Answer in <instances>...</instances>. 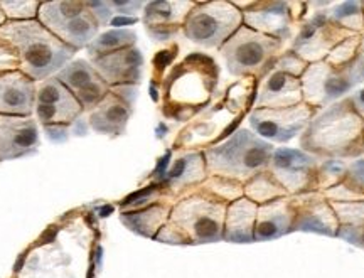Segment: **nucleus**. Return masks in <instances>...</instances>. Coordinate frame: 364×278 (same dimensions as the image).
Wrapping results in <instances>:
<instances>
[{
    "instance_id": "cd10ccee",
    "label": "nucleus",
    "mask_w": 364,
    "mask_h": 278,
    "mask_svg": "<svg viewBox=\"0 0 364 278\" xmlns=\"http://www.w3.org/2000/svg\"><path fill=\"white\" fill-rule=\"evenodd\" d=\"M135 43H136V34L134 31L112 29L97 36V38L93 39V43L86 48V51H88L90 58H97V56H102V54L118 51V49L134 48Z\"/></svg>"
},
{
    "instance_id": "72a5a7b5",
    "label": "nucleus",
    "mask_w": 364,
    "mask_h": 278,
    "mask_svg": "<svg viewBox=\"0 0 364 278\" xmlns=\"http://www.w3.org/2000/svg\"><path fill=\"white\" fill-rule=\"evenodd\" d=\"M115 16H135L140 9L145 7V2H127V0H118V2H112Z\"/></svg>"
},
{
    "instance_id": "9d476101",
    "label": "nucleus",
    "mask_w": 364,
    "mask_h": 278,
    "mask_svg": "<svg viewBox=\"0 0 364 278\" xmlns=\"http://www.w3.org/2000/svg\"><path fill=\"white\" fill-rule=\"evenodd\" d=\"M314 118V108L307 103L290 108H255L248 122L255 134L270 144H287L306 130Z\"/></svg>"
},
{
    "instance_id": "f03ea898",
    "label": "nucleus",
    "mask_w": 364,
    "mask_h": 278,
    "mask_svg": "<svg viewBox=\"0 0 364 278\" xmlns=\"http://www.w3.org/2000/svg\"><path fill=\"white\" fill-rule=\"evenodd\" d=\"M364 120L354 110L351 100L329 105L314 117L300 137L304 152L317 157L356 156L363 149Z\"/></svg>"
},
{
    "instance_id": "dca6fc26",
    "label": "nucleus",
    "mask_w": 364,
    "mask_h": 278,
    "mask_svg": "<svg viewBox=\"0 0 364 278\" xmlns=\"http://www.w3.org/2000/svg\"><path fill=\"white\" fill-rule=\"evenodd\" d=\"M262 78L257 90V98H255V108L277 110V108H290L304 103L299 76L273 65L272 70Z\"/></svg>"
},
{
    "instance_id": "c85d7f7f",
    "label": "nucleus",
    "mask_w": 364,
    "mask_h": 278,
    "mask_svg": "<svg viewBox=\"0 0 364 278\" xmlns=\"http://www.w3.org/2000/svg\"><path fill=\"white\" fill-rule=\"evenodd\" d=\"M329 19L351 33L359 34L364 29V12L361 2H343L336 4L334 11H331Z\"/></svg>"
},
{
    "instance_id": "2f4dec72",
    "label": "nucleus",
    "mask_w": 364,
    "mask_h": 278,
    "mask_svg": "<svg viewBox=\"0 0 364 278\" xmlns=\"http://www.w3.org/2000/svg\"><path fill=\"white\" fill-rule=\"evenodd\" d=\"M41 2L36 0H7L0 2V9L11 21H31L38 19Z\"/></svg>"
},
{
    "instance_id": "b1692460",
    "label": "nucleus",
    "mask_w": 364,
    "mask_h": 278,
    "mask_svg": "<svg viewBox=\"0 0 364 278\" xmlns=\"http://www.w3.org/2000/svg\"><path fill=\"white\" fill-rule=\"evenodd\" d=\"M257 213L258 204H255L245 196L233 201L226 208L223 240L230 241V243H252Z\"/></svg>"
},
{
    "instance_id": "4468645a",
    "label": "nucleus",
    "mask_w": 364,
    "mask_h": 278,
    "mask_svg": "<svg viewBox=\"0 0 364 278\" xmlns=\"http://www.w3.org/2000/svg\"><path fill=\"white\" fill-rule=\"evenodd\" d=\"M56 78L75 95L83 110H93L110 93V86L105 83L91 63L75 59L58 73Z\"/></svg>"
},
{
    "instance_id": "7c9ffc66",
    "label": "nucleus",
    "mask_w": 364,
    "mask_h": 278,
    "mask_svg": "<svg viewBox=\"0 0 364 278\" xmlns=\"http://www.w3.org/2000/svg\"><path fill=\"white\" fill-rule=\"evenodd\" d=\"M329 204L344 226H364V201H331Z\"/></svg>"
},
{
    "instance_id": "393cba45",
    "label": "nucleus",
    "mask_w": 364,
    "mask_h": 278,
    "mask_svg": "<svg viewBox=\"0 0 364 278\" xmlns=\"http://www.w3.org/2000/svg\"><path fill=\"white\" fill-rule=\"evenodd\" d=\"M206 159L204 152H184L172 161L166 172V184L171 189H182L206 179Z\"/></svg>"
},
{
    "instance_id": "bb28decb",
    "label": "nucleus",
    "mask_w": 364,
    "mask_h": 278,
    "mask_svg": "<svg viewBox=\"0 0 364 278\" xmlns=\"http://www.w3.org/2000/svg\"><path fill=\"white\" fill-rule=\"evenodd\" d=\"M243 193H245V198L253 201V203L258 204V206L272 203V201L275 199L289 198V193H287L279 182L273 179L270 172L267 171H263L260 174L252 177V179L247 182V186H245Z\"/></svg>"
},
{
    "instance_id": "a211bd4d",
    "label": "nucleus",
    "mask_w": 364,
    "mask_h": 278,
    "mask_svg": "<svg viewBox=\"0 0 364 278\" xmlns=\"http://www.w3.org/2000/svg\"><path fill=\"white\" fill-rule=\"evenodd\" d=\"M243 12L245 26L252 27L258 33L270 36L284 43L290 38L294 14L290 4L285 2H253L247 4Z\"/></svg>"
},
{
    "instance_id": "f257e3e1",
    "label": "nucleus",
    "mask_w": 364,
    "mask_h": 278,
    "mask_svg": "<svg viewBox=\"0 0 364 278\" xmlns=\"http://www.w3.org/2000/svg\"><path fill=\"white\" fill-rule=\"evenodd\" d=\"M0 41L11 49L17 71L33 81L56 76L76 53L49 33L38 19L7 21L0 26Z\"/></svg>"
},
{
    "instance_id": "4be33fe9",
    "label": "nucleus",
    "mask_w": 364,
    "mask_h": 278,
    "mask_svg": "<svg viewBox=\"0 0 364 278\" xmlns=\"http://www.w3.org/2000/svg\"><path fill=\"white\" fill-rule=\"evenodd\" d=\"M295 204L289 198L275 199L258 206L253 241H270L292 231Z\"/></svg>"
},
{
    "instance_id": "5701e85b",
    "label": "nucleus",
    "mask_w": 364,
    "mask_h": 278,
    "mask_svg": "<svg viewBox=\"0 0 364 278\" xmlns=\"http://www.w3.org/2000/svg\"><path fill=\"white\" fill-rule=\"evenodd\" d=\"M292 231H309V233L338 236L339 220L329 203L317 198V196H312L300 211L295 209Z\"/></svg>"
},
{
    "instance_id": "f8f14e48",
    "label": "nucleus",
    "mask_w": 364,
    "mask_h": 278,
    "mask_svg": "<svg viewBox=\"0 0 364 278\" xmlns=\"http://www.w3.org/2000/svg\"><path fill=\"white\" fill-rule=\"evenodd\" d=\"M356 33L344 29L338 24H334L329 19L327 14H317L314 19H311L307 24L302 26L300 33L295 41L294 53L304 61L318 63L324 61L327 54L336 48L344 39L351 38Z\"/></svg>"
},
{
    "instance_id": "ddd939ff",
    "label": "nucleus",
    "mask_w": 364,
    "mask_h": 278,
    "mask_svg": "<svg viewBox=\"0 0 364 278\" xmlns=\"http://www.w3.org/2000/svg\"><path fill=\"white\" fill-rule=\"evenodd\" d=\"M268 172L287 193H302L312 184L316 161L304 150L279 149L273 152Z\"/></svg>"
},
{
    "instance_id": "39448f33",
    "label": "nucleus",
    "mask_w": 364,
    "mask_h": 278,
    "mask_svg": "<svg viewBox=\"0 0 364 278\" xmlns=\"http://www.w3.org/2000/svg\"><path fill=\"white\" fill-rule=\"evenodd\" d=\"M218 76L220 70L211 58L193 54L184 59L171 71L164 86L167 112L181 118V112L203 108L215 93Z\"/></svg>"
},
{
    "instance_id": "f704fd0d",
    "label": "nucleus",
    "mask_w": 364,
    "mask_h": 278,
    "mask_svg": "<svg viewBox=\"0 0 364 278\" xmlns=\"http://www.w3.org/2000/svg\"><path fill=\"white\" fill-rule=\"evenodd\" d=\"M349 100H351L354 110L358 112V115L364 120V86L363 88H359L358 91H354L351 97H349Z\"/></svg>"
},
{
    "instance_id": "7ed1b4c3",
    "label": "nucleus",
    "mask_w": 364,
    "mask_h": 278,
    "mask_svg": "<svg viewBox=\"0 0 364 278\" xmlns=\"http://www.w3.org/2000/svg\"><path fill=\"white\" fill-rule=\"evenodd\" d=\"M226 204L220 199L191 196L171 209L156 240L171 245H206L223 240Z\"/></svg>"
},
{
    "instance_id": "aec40b11",
    "label": "nucleus",
    "mask_w": 364,
    "mask_h": 278,
    "mask_svg": "<svg viewBox=\"0 0 364 278\" xmlns=\"http://www.w3.org/2000/svg\"><path fill=\"white\" fill-rule=\"evenodd\" d=\"M36 81L21 71L0 73V115L33 117Z\"/></svg>"
},
{
    "instance_id": "412c9836",
    "label": "nucleus",
    "mask_w": 364,
    "mask_h": 278,
    "mask_svg": "<svg viewBox=\"0 0 364 278\" xmlns=\"http://www.w3.org/2000/svg\"><path fill=\"white\" fill-rule=\"evenodd\" d=\"M134 105L110 88V93L90 110L88 127L103 135L118 137L127 130Z\"/></svg>"
},
{
    "instance_id": "423d86ee",
    "label": "nucleus",
    "mask_w": 364,
    "mask_h": 278,
    "mask_svg": "<svg viewBox=\"0 0 364 278\" xmlns=\"http://www.w3.org/2000/svg\"><path fill=\"white\" fill-rule=\"evenodd\" d=\"M282 44V41L243 24L221 46L220 51L230 75L236 78H248L263 76L272 70L279 59Z\"/></svg>"
},
{
    "instance_id": "20e7f679",
    "label": "nucleus",
    "mask_w": 364,
    "mask_h": 278,
    "mask_svg": "<svg viewBox=\"0 0 364 278\" xmlns=\"http://www.w3.org/2000/svg\"><path fill=\"white\" fill-rule=\"evenodd\" d=\"M275 149L247 129L236 130L230 139L204 152L206 167L215 177L230 181H250L268 169Z\"/></svg>"
},
{
    "instance_id": "0eeeda50",
    "label": "nucleus",
    "mask_w": 364,
    "mask_h": 278,
    "mask_svg": "<svg viewBox=\"0 0 364 278\" xmlns=\"http://www.w3.org/2000/svg\"><path fill=\"white\" fill-rule=\"evenodd\" d=\"M38 21L59 41L78 51L88 48L98 36L100 26L88 2L53 0L41 2Z\"/></svg>"
},
{
    "instance_id": "c9c22d12",
    "label": "nucleus",
    "mask_w": 364,
    "mask_h": 278,
    "mask_svg": "<svg viewBox=\"0 0 364 278\" xmlns=\"http://www.w3.org/2000/svg\"><path fill=\"white\" fill-rule=\"evenodd\" d=\"M6 19H7L6 14H4V12H2V9H0V26L6 24Z\"/></svg>"
},
{
    "instance_id": "473e14b6",
    "label": "nucleus",
    "mask_w": 364,
    "mask_h": 278,
    "mask_svg": "<svg viewBox=\"0 0 364 278\" xmlns=\"http://www.w3.org/2000/svg\"><path fill=\"white\" fill-rule=\"evenodd\" d=\"M346 71H348L349 78H351L354 86L364 83V34L361 36V46H359L356 58H354L351 65L346 68Z\"/></svg>"
},
{
    "instance_id": "a878e982",
    "label": "nucleus",
    "mask_w": 364,
    "mask_h": 278,
    "mask_svg": "<svg viewBox=\"0 0 364 278\" xmlns=\"http://www.w3.org/2000/svg\"><path fill=\"white\" fill-rule=\"evenodd\" d=\"M171 216V208L166 204H152L147 208H139L135 211L122 213L120 220L124 225L144 238H156Z\"/></svg>"
},
{
    "instance_id": "1a4fd4ad",
    "label": "nucleus",
    "mask_w": 364,
    "mask_h": 278,
    "mask_svg": "<svg viewBox=\"0 0 364 278\" xmlns=\"http://www.w3.org/2000/svg\"><path fill=\"white\" fill-rule=\"evenodd\" d=\"M83 112L75 95L56 76L41 81L36 88L34 115L43 129H70L81 120Z\"/></svg>"
},
{
    "instance_id": "9b49d317",
    "label": "nucleus",
    "mask_w": 364,
    "mask_h": 278,
    "mask_svg": "<svg viewBox=\"0 0 364 278\" xmlns=\"http://www.w3.org/2000/svg\"><path fill=\"white\" fill-rule=\"evenodd\" d=\"M304 103L312 108H326L329 105L344 100L346 93L354 88L348 71L338 70L326 61L312 63L300 76Z\"/></svg>"
},
{
    "instance_id": "2eb2a0df",
    "label": "nucleus",
    "mask_w": 364,
    "mask_h": 278,
    "mask_svg": "<svg viewBox=\"0 0 364 278\" xmlns=\"http://www.w3.org/2000/svg\"><path fill=\"white\" fill-rule=\"evenodd\" d=\"M38 147L39 130L33 117L0 115V161L33 156Z\"/></svg>"
},
{
    "instance_id": "6e6552de",
    "label": "nucleus",
    "mask_w": 364,
    "mask_h": 278,
    "mask_svg": "<svg viewBox=\"0 0 364 278\" xmlns=\"http://www.w3.org/2000/svg\"><path fill=\"white\" fill-rule=\"evenodd\" d=\"M243 26V12L235 2H199L186 17V38L206 49L221 48Z\"/></svg>"
},
{
    "instance_id": "f3484780",
    "label": "nucleus",
    "mask_w": 364,
    "mask_h": 278,
    "mask_svg": "<svg viewBox=\"0 0 364 278\" xmlns=\"http://www.w3.org/2000/svg\"><path fill=\"white\" fill-rule=\"evenodd\" d=\"M90 63L110 88H113V86L136 85L142 80L144 56L135 46L134 48L102 54V56L97 58H90Z\"/></svg>"
},
{
    "instance_id": "c756f323",
    "label": "nucleus",
    "mask_w": 364,
    "mask_h": 278,
    "mask_svg": "<svg viewBox=\"0 0 364 278\" xmlns=\"http://www.w3.org/2000/svg\"><path fill=\"white\" fill-rule=\"evenodd\" d=\"M359 46H361V34H354L351 38L344 39L343 43L336 46V48L327 54L324 61L332 68L344 70V68H348L354 61Z\"/></svg>"
},
{
    "instance_id": "6ab92c4d",
    "label": "nucleus",
    "mask_w": 364,
    "mask_h": 278,
    "mask_svg": "<svg viewBox=\"0 0 364 278\" xmlns=\"http://www.w3.org/2000/svg\"><path fill=\"white\" fill-rule=\"evenodd\" d=\"M194 6L196 2H184V0H172V2L161 0V2L145 4L142 21L150 38L154 41H167L176 36Z\"/></svg>"
}]
</instances>
